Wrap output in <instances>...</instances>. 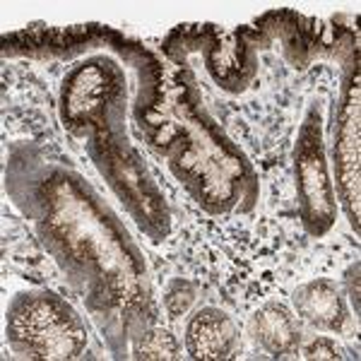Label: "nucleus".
Listing matches in <instances>:
<instances>
[{
	"mask_svg": "<svg viewBox=\"0 0 361 361\" xmlns=\"http://www.w3.org/2000/svg\"><path fill=\"white\" fill-rule=\"evenodd\" d=\"M8 340L27 359H78L87 347V328L68 301L32 289L8 308Z\"/></svg>",
	"mask_w": 361,
	"mask_h": 361,
	"instance_id": "nucleus-1",
	"label": "nucleus"
},
{
	"mask_svg": "<svg viewBox=\"0 0 361 361\" xmlns=\"http://www.w3.org/2000/svg\"><path fill=\"white\" fill-rule=\"evenodd\" d=\"M294 173H296V195L304 226L311 236H323L335 224L337 200L330 180L328 157L323 142V116L318 104L304 116L294 145Z\"/></svg>",
	"mask_w": 361,
	"mask_h": 361,
	"instance_id": "nucleus-2",
	"label": "nucleus"
},
{
	"mask_svg": "<svg viewBox=\"0 0 361 361\" xmlns=\"http://www.w3.org/2000/svg\"><path fill=\"white\" fill-rule=\"evenodd\" d=\"M238 342L234 318L217 306H205L185 325V352L200 361L229 359Z\"/></svg>",
	"mask_w": 361,
	"mask_h": 361,
	"instance_id": "nucleus-3",
	"label": "nucleus"
},
{
	"mask_svg": "<svg viewBox=\"0 0 361 361\" xmlns=\"http://www.w3.org/2000/svg\"><path fill=\"white\" fill-rule=\"evenodd\" d=\"M335 169L340 176V188L347 202V214L354 229H359V99L357 87L349 94L342 123L335 142Z\"/></svg>",
	"mask_w": 361,
	"mask_h": 361,
	"instance_id": "nucleus-4",
	"label": "nucleus"
},
{
	"mask_svg": "<svg viewBox=\"0 0 361 361\" xmlns=\"http://www.w3.org/2000/svg\"><path fill=\"white\" fill-rule=\"evenodd\" d=\"M294 308L299 318L311 328L323 333H342L347 323V304L340 287L328 277H316L304 282L292 292Z\"/></svg>",
	"mask_w": 361,
	"mask_h": 361,
	"instance_id": "nucleus-5",
	"label": "nucleus"
},
{
	"mask_svg": "<svg viewBox=\"0 0 361 361\" xmlns=\"http://www.w3.org/2000/svg\"><path fill=\"white\" fill-rule=\"evenodd\" d=\"M253 337L270 357L287 359L299 352L301 330L294 313L279 301H267L253 316Z\"/></svg>",
	"mask_w": 361,
	"mask_h": 361,
	"instance_id": "nucleus-6",
	"label": "nucleus"
},
{
	"mask_svg": "<svg viewBox=\"0 0 361 361\" xmlns=\"http://www.w3.org/2000/svg\"><path fill=\"white\" fill-rule=\"evenodd\" d=\"M180 352L178 340L164 328H152L147 333H142V337L135 345V359L145 361H169L176 359Z\"/></svg>",
	"mask_w": 361,
	"mask_h": 361,
	"instance_id": "nucleus-7",
	"label": "nucleus"
},
{
	"mask_svg": "<svg viewBox=\"0 0 361 361\" xmlns=\"http://www.w3.org/2000/svg\"><path fill=\"white\" fill-rule=\"evenodd\" d=\"M197 287L193 282L183 277H176L166 284L164 289V308L169 313V318H178L183 313H188V308L195 304Z\"/></svg>",
	"mask_w": 361,
	"mask_h": 361,
	"instance_id": "nucleus-8",
	"label": "nucleus"
},
{
	"mask_svg": "<svg viewBox=\"0 0 361 361\" xmlns=\"http://www.w3.org/2000/svg\"><path fill=\"white\" fill-rule=\"evenodd\" d=\"M304 359H342V349L337 347V342L333 337H316L313 342H308L304 347Z\"/></svg>",
	"mask_w": 361,
	"mask_h": 361,
	"instance_id": "nucleus-9",
	"label": "nucleus"
}]
</instances>
